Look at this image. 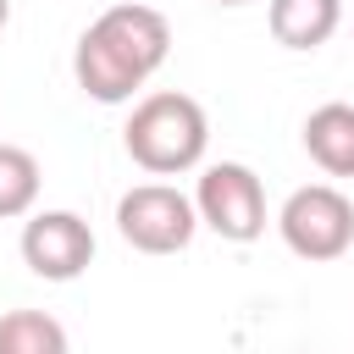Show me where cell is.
<instances>
[{
  "label": "cell",
  "instance_id": "obj_1",
  "mask_svg": "<svg viewBox=\"0 0 354 354\" xmlns=\"http://www.w3.org/2000/svg\"><path fill=\"white\" fill-rule=\"evenodd\" d=\"M171 55V22L155 11V6H138V0H122V6H105L83 33H77V50H72V77L88 100L100 105H127Z\"/></svg>",
  "mask_w": 354,
  "mask_h": 354
},
{
  "label": "cell",
  "instance_id": "obj_2",
  "mask_svg": "<svg viewBox=\"0 0 354 354\" xmlns=\"http://www.w3.org/2000/svg\"><path fill=\"white\" fill-rule=\"evenodd\" d=\"M122 144L127 155L155 171V177H177V171H194L210 149V116L194 94L183 88H155L133 105L127 127H122Z\"/></svg>",
  "mask_w": 354,
  "mask_h": 354
},
{
  "label": "cell",
  "instance_id": "obj_3",
  "mask_svg": "<svg viewBox=\"0 0 354 354\" xmlns=\"http://www.w3.org/2000/svg\"><path fill=\"white\" fill-rule=\"evenodd\" d=\"M277 232L299 260H337L354 249V199L332 183H304L282 199Z\"/></svg>",
  "mask_w": 354,
  "mask_h": 354
},
{
  "label": "cell",
  "instance_id": "obj_4",
  "mask_svg": "<svg viewBox=\"0 0 354 354\" xmlns=\"http://www.w3.org/2000/svg\"><path fill=\"white\" fill-rule=\"evenodd\" d=\"M199 227H210L227 243H254L266 232V183L243 160H210L194 188Z\"/></svg>",
  "mask_w": 354,
  "mask_h": 354
},
{
  "label": "cell",
  "instance_id": "obj_5",
  "mask_svg": "<svg viewBox=\"0 0 354 354\" xmlns=\"http://www.w3.org/2000/svg\"><path fill=\"white\" fill-rule=\"evenodd\" d=\"M116 232L138 254H177L199 232V210L171 183H138L116 199Z\"/></svg>",
  "mask_w": 354,
  "mask_h": 354
},
{
  "label": "cell",
  "instance_id": "obj_6",
  "mask_svg": "<svg viewBox=\"0 0 354 354\" xmlns=\"http://www.w3.org/2000/svg\"><path fill=\"white\" fill-rule=\"evenodd\" d=\"M94 260V227L77 210H33L22 221V266L44 282H77Z\"/></svg>",
  "mask_w": 354,
  "mask_h": 354
},
{
  "label": "cell",
  "instance_id": "obj_7",
  "mask_svg": "<svg viewBox=\"0 0 354 354\" xmlns=\"http://www.w3.org/2000/svg\"><path fill=\"white\" fill-rule=\"evenodd\" d=\"M266 22L282 50H321L343 28V0H271Z\"/></svg>",
  "mask_w": 354,
  "mask_h": 354
},
{
  "label": "cell",
  "instance_id": "obj_8",
  "mask_svg": "<svg viewBox=\"0 0 354 354\" xmlns=\"http://www.w3.org/2000/svg\"><path fill=\"white\" fill-rule=\"evenodd\" d=\"M304 149L326 177H354V105L326 100L304 116Z\"/></svg>",
  "mask_w": 354,
  "mask_h": 354
},
{
  "label": "cell",
  "instance_id": "obj_9",
  "mask_svg": "<svg viewBox=\"0 0 354 354\" xmlns=\"http://www.w3.org/2000/svg\"><path fill=\"white\" fill-rule=\"evenodd\" d=\"M0 354H72V343L50 310H6L0 315Z\"/></svg>",
  "mask_w": 354,
  "mask_h": 354
},
{
  "label": "cell",
  "instance_id": "obj_10",
  "mask_svg": "<svg viewBox=\"0 0 354 354\" xmlns=\"http://www.w3.org/2000/svg\"><path fill=\"white\" fill-rule=\"evenodd\" d=\"M39 183H44V171H39L33 149H22V144H0V221L28 216L33 199H39Z\"/></svg>",
  "mask_w": 354,
  "mask_h": 354
},
{
  "label": "cell",
  "instance_id": "obj_11",
  "mask_svg": "<svg viewBox=\"0 0 354 354\" xmlns=\"http://www.w3.org/2000/svg\"><path fill=\"white\" fill-rule=\"evenodd\" d=\"M6 22H11V0H0V28H6Z\"/></svg>",
  "mask_w": 354,
  "mask_h": 354
},
{
  "label": "cell",
  "instance_id": "obj_12",
  "mask_svg": "<svg viewBox=\"0 0 354 354\" xmlns=\"http://www.w3.org/2000/svg\"><path fill=\"white\" fill-rule=\"evenodd\" d=\"M216 6H249V0H216Z\"/></svg>",
  "mask_w": 354,
  "mask_h": 354
}]
</instances>
